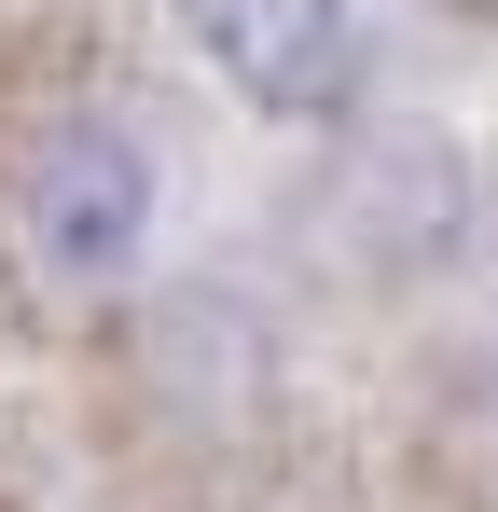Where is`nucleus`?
I'll return each mask as SVG.
<instances>
[{
    "label": "nucleus",
    "instance_id": "f257e3e1",
    "mask_svg": "<svg viewBox=\"0 0 498 512\" xmlns=\"http://www.w3.org/2000/svg\"><path fill=\"white\" fill-rule=\"evenodd\" d=\"M14 250L42 263L56 291H111L125 263L153 250V153L125 139V125H42L28 139V167H14Z\"/></svg>",
    "mask_w": 498,
    "mask_h": 512
},
{
    "label": "nucleus",
    "instance_id": "f03ea898",
    "mask_svg": "<svg viewBox=\"0 0 498 512\" xmlns=\"http://www.w3.org/2000/svg\"><path fill=\"white\" fill-rule=\"evenodd\" d=\"M194 28V56L249 111H346L360 97V14L346 0H166Z\"/></svg>",
    "mask_w": 498,
    "mask_h": 512
}]
</instances>
